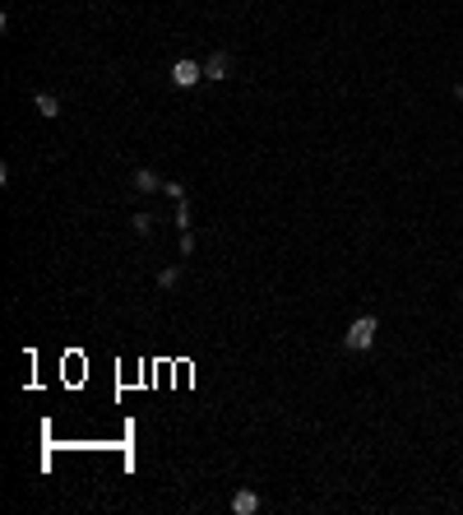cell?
Wrapping results in <instances>:
<instances>
[{
	"mask_svg": "<svg viewBox=\"0 0 463 515\" xmlns=\"http://www.w3.org/2000/svg\"><path fill=\"white\" fill-rule=\"evenodd\" d=\"M199 79H204V66H199V61H186V56H181L177 66H172V84H177V89H195Z\"/></svg>",
	"mask_w": 463,
	"mask_h": 515,
	"instance_id": "cell-2",
	"label": "cell"
},
{
	"mask_svg": "<svg viewBox=\"0 0 463 515\" xmlns=\"http://www.w3.org/2000/svg\"><path fill=\"white\" fill-rule=\"evenodd\" d=\"M181 283V265H167L163 274H158V288H177Z\"/></svg>",
	"mask_w": 463,
	"mask_h": 515,
	"instance_id": "cell-7",
	"label": "cell"
},
{
	"mask_svg": "<svg viewBox=\"0 0 463 515\" xmlns=\"http://www.w3.org/2000/svg\"><path fill=\"white\" fill-rule=\"evenodd\" d=\"M454 98H459V102H463V84H459V89H454Z\"/></svg>",
	"mask_w": 463,
	"mask_h": 515,
	"instance_id": "cell-11",
	"label": "cell"
},
{
	"mask_svg": "<svg viewBox=\"0 0 463 515\" xmlns=\"http://www.w3.org/2000/svg\"><path fill=\"white\" fill-rule=\"evenodd\" d=\"M134 191H139V195H148V191H163V177H158L153 168H139V172H134Z\"/></svg>",
	"mask_w": 463,
	"mask_h": 515,
	"instance_id": "cell-5",
	"label": "cell"
},
{
	"mask_svg": "<svg viewBox=\"0 0 463 515\" xmlns=\"http://www.w3.org/2000/svg\"><path fill=\"white\" fill-rule=\"evenodd\" d=\"M33 107H37V116H46V121H56V116H61V98H56V93H37Z\"/></svg>",
	"mask_w": 463,
	"mask_h": 515,
	"instance_id": "cell-6",
	"label": "cell"
},
{
	"mask_svg": "<svg viewBox=\"0 0 463 515\" xmlns=\"http://www.w3.org/2000/svg\"><path fill=\"white\" fill-rule=\"evenodd\" d=\"M177 228H181V232H190V204L186 200H177Z\"/></svg>",
	"mask_w": 463,
	"mask_h": 515,
	"instance_id": "cell-9",
	"label": "cell"
},
{
	"mask_svg": "<svg viewBox=\"0 0 463 515\" xmlns=\"http://www.w3.org/2000/svg\"><path fill=\"white\" fill-rule=\"evenodd\" d=\"M153 223H158L153 213H134V232H139V237H148V232H153Z\"/></svg>",
	"mask_w": 463,
	"mask_h": 515,
	"instance_id": "cell-8",
	"label": "cell"
},
{
	"mask_svg": "<svg viewBox=\"0 0 463 515\" xmlns=\"http://www.w3.org/2000/svg\"><path fill=\"white\" fill-rule=\"evenodd\" d=\"M163 191L172 195V204H177V200H186V186H181V181H163Z\"/></svg>",
	"mask_w": 463,
	"mask_h": 515,
	"instance_id": "cell-10",
	"label": "cell"
},
{
	"mask_svg": "<svg viewBox=\"0 0 463 515\" xmlns=\"http://www.w3.org/2000/svg\"><path fill=\"white\" fill-rule=\"evenodd\" d=\"M227 70H231V56H227V51H213V56L204 61V79H227Z\"/></svg>",
	"mask_w": 463,
	"mask_h": 515,
	"instance_id": "cell-4",
	"label": "cell"
},
{
	"mask_svg": "<svg viewBox=\"0 0 463 515\" xmlns=\"http://www.w3.org/2000/svg\"><path fill=\"white\" fill-rule=\"evenodd\" d=\"M260 506H265V502H260V492H255V488H241V492H231V511H236V515H255Z\"/></svg>",
	"mask_w": 463,
	"mask_h": 515,
	"instance_id": "cell-3",
	"label": "cell"
},
{
	"mask_svg": "<svg viewBox=\"0 0 463 515\" xmlns=\"http://www.w3.org/2000/svg\"><path fill=\"white\" fill-rule=\"evenodd\" d=\"M459 297H463V288H459Z\"/></svg>",
	"mask_w": 463,
	"mask_h": 515,
	"instance_id": "cell-12",
	"label": "cell"
},
{
	"mask_svg": "<svg viewBox=\"0 0 463 515\" xmlns=\"http://www.w3.org/2000/svg\"><path fill=\"white\" fill-rule=\"evenodd\" d=\"M375 335H380V321H375V316H357V321L348 325V335H343V348L366 353V348L375 344Z\"/></svg>",
	"mask_w": 463,
	"mask_h": 515,
	"instance_id": "cell-1",
	"label": "cell"
}]
</instances>
